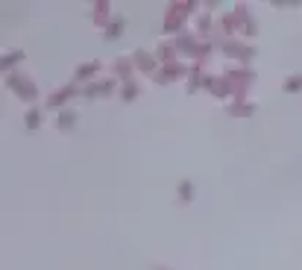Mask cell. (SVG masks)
<instances>
[{
	"label": "cell",
	"mask_w": 302,
	"mask_h": 270,
	"mask_svg": "<svg viewBox=\"0 0 302 270\" xmlns=\"http://www.w3.org/2000/svg\"><path fill=\"white\" fill-rule=\"evenodd\" d=\"M27 124H30V129H35L38 124H41V112H38V109H33V112L27 115Z\"/></svg>",
	"instance_id": "obj_1"
},
{
	"label": "cell",
	"mask_w": 302,
	"mask_h": 270,
	"mask_svg": "<svg viewBox=\"0 0 302 270\" xmlns=\"http://www.w3.org/2000/svg\"><path fill=\"white\" fill-rule=\"evenodd\" d=\"M97 70V65H88V68H80L77 70V77H88V73H94Z\"/></svg>",
	"instance_id": "obj_2"
},
{
	"label": "cell",
	"mask_w": 302,
	"mask_h": 270,
	"mask_svg": "<svg viewBox=\"0 0 302 270\" xmlns=\"http://www.w3.org/2000/svg\"><path fill=\"white\" fill-rule=\"evenodd\" d=\"M62 124H73V115H70V112H65V115L59 117V127H62Z\"/></svg>",
	"instance_id": "obj_3"
},
{
	"label": "cell",
	"mask_w": 302,
	"mask_h": 270,
	"mask_svg": "<svg viewBox=\"0 0 302 270\" xmlns=\"http://www.w3.org/2000/svg\"><path fill=\"white\" fill-rule=\"evenodd\" d=\"M135 94H138V91H135V85H127V91H123V97H135Z\"/></svg>",
	"instance_id": "obj_4"
}]
</instances>
